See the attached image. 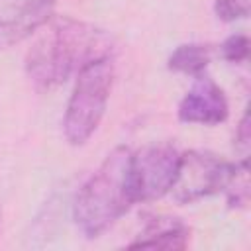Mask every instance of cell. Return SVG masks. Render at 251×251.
<instances>
[{
	"instance_id": "6da1fadb",
	"label": "cell",
	"mask_w": 251,
	"mask_h": 251,
	"mask_svg": "<svg viewBox=\"0 0 251 251\" xmlns=\"http://www.w3.org/2000/svg\"><path fill=\"white\" fill-rule=\"evenodd\" d=\"M110 51L112 41L102 29L69 16L49 20L25 55V73L37 90H51Z\"/></svg>"
},
{
	"instance_id": "7a4b0ae2",
	"label": "cell",
	"mask_w": 251,
	"mask_h": 251,
	"mask_svg": "<svg viewBox=\"0 0 251 251\" xmlns=\"http://www.w3.org/2000/svg\"><path fill=\"white\" fill-rule=\"evenodd\" d=\"M131 149H112L88 176L73 204V220L86 237L112 227L137 200L131 182Z\"/></svg>"
},
{
	"instance_id": "3957f363",
	"label": "cell",
	"mask_w": 251,
	"mask_h": 251,
	"mask_svg": "<svg viewBox=\"0 0 251 251\" xmlns=\"http://www.w3.org/2000/svg\"><path fill=\"white\" fill-rule=\"evenodd\" d=\"M112 84V55L92 59L76 73V80L63 118V133L71 145H84L98 129L108 106Z\"/></svg>"
},
{
	"instance_id": "277c9868",
	"label": "cell",
	"mask_w": 251,
	"mask_h": 251,
	"mask_svg": "<svg viewBox=\"0 0 251 251\" xmlns=\"http://www.w3.org/2000/svg\"><path fill=\"white\" fill-rule=\"evenodd\" d=\"M237 163H229L208 151H188L180 155L176 180L171 188L175 200L182 204L196 202L216 192H224Z\"/></svg>"
},
{
	"instance_id": "5b68a950",
	"label": "cell",
	"mask_w": 251,
	"mask_h": 251,
	"mask_svg": "<svg viewBox=\"0 0 251 251\" xmlns=\"http://www.w3.org/2000/svg\"><path fill=\"white\" fill-rule=\"evenodd\" d=\"M180 167V153L173 145H151L131 153V182L137 202H149L171 192Z\"/></svg>"
},
{
	"instance_id": "8992f818",
	"label": "cell",
	"mask_w": 251,
	"mask_h": 251,
	"mask_svg": "<svg viewBox=\"0 0 251 251\" xmlns=\"http://www.w3.org/2000/svg\"><path fill=\"white\" fill-rule=\"evenodd\" d=\"M57 0H0V51L45 27Z\"/></svg>"
},
{
	"instance_id": "52a82bcc",
	"label": "cell",
	"mask_w": 251,
	"mask_h": 251,
	"mask_svg": "<svg viewBox=\"0 0 251 251\" xmlns=\"http://www.w3.org/2000/svg\"><path fill=\"white\" fill-rule=\"evenodd\" d=\"M227 110L229 108L224 90L202 73L182 96L178 104V120L184 124L216 126L227 118Z\"/></svg>"
},
{
	"instance_id": "ba28073f",
	"label": "cell",
	"mask_w": 251,
	"mask_h": 251,
	"mask_svg": "<svg viewBox=\"0 0 251 251\" xmlns=\"http://www.w3.org/2000/svg\"><path fill=\"white\" fill-rule=\"evenodd\" d=\"M190 229L184 222L171 216L151 218L143 231L129 243V247H157V249H184L188 245Z\"/></svg>"
},
{
	"instance_id": "9c48e42d",
	"label": "cell",
	"mask_w": 251,
	"mask_h": 251,
	"mask_svg": "<svg viewBox=\"0 0 251 251\" xmlns=\"http://www.w3.org/2000/svg\"><path fill=\"white\" fill-rule=\"evenodd\" d=\"M210 59H212V51H210L208 45H204V43H182L171 53V57L167 61V67L175 73L198 76L206 71Z\"/></svg>"
},
{
	"instance_id": "30bf717a",
	"label": "cell",
	"mask_w": 251,
	"mask_h": 251,
	"mask_svg": "<svg viewBox=\"0 0 251 251\" xmlns=\"http://www.w3.org/2000/svg\"><path fill=\"white\" fill-rule=\"evenodd\" d=\"M222 55L229 63H243L249 57V39L245 33H233L222 43Z\"/></svg>"
},
{
	"instance_id": "8fae6325",
	"label": "cell",
	"mask_w": 251,
	"mask_h": 251,
	"mask_svg": "<svg viewBox=\"0 0 251 251\" xmlns=\"http://www.w3.org/2000/svg\"><path fill=\"white\" fill-rule=\"evenodd\" d=\"M214 12L224 22H235L249 16V0H214Z\"/></svg>"
},
{
	"instance_id": "7c38bea8",
	"label": "cell",
	"mask_w": 251,
	"mask_h": 251,
	"mask_svg": "<svg viewBox=\"0 0 251 251\" xmlns=\"http://www.w3.org/2000/svg\"><path fill=\"white\" fill-rule=\"evenodd\" d=\"M235 141L237 145H241L245 151H247V145H249V114L245 112L241 122H239V127H237V133H235Z\"/></svg>"
}]
</instances>
